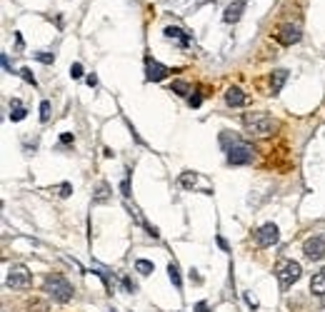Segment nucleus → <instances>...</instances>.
I'll use <instances>...</instances> for the list:
<instances>
[{
  "label": "nucleus",
  "instance_id": "obj_36",
  "mask_svg": "<svg viewBox=\"0 0 325 312\" xmlns=\"http://www.w3.org/2000/svg\"><path fill=\"white\" fill-rule=\"evenodd\" d=\"M323 305H325V295H323Z\"/></svg>",
  "mask_w": 325,
  "mask_h": 312
},
{
  "label": "nucleus",
  "instance_id": "obj_26",
  "mask_svg": "<svg viewBox=\"0 0 325 312\" xmlns=\"http://www.w3.org/2000/svg\"><path fill=\"white\" fill-rule=\"evenodd\" d=\"M70 77H73V80L83 77V65H80V62H73V65H70Z\"/></svg>",
  "mask_w": 325,
  "mask_h": 312
},
{
  "label": "nucleus",
  "instance_id": "obj_11",
  "mask_svg": "<svg viewBox=\"0 0 325 312\" xmlns=\"http://www.w3.org/2000/svg\"><path fill=\"white\" fill-rule=\"evenodd\" d=\"M243 10H245V3H243V0H233V3L225 8L223 20H225V23H238V20L243 18Z\"/></svg>",
  "mask_w": 325,
  "mask_h": 312
},
{
  "label": "nucleus",
  "instance_id": "obj_13",
  "mask_svg": "<svg viewBox=\"0 0 325 312\" xmlns=\"http://www.w3.org/2000/svg\"><path fill=\"white\" fill-rule=\"evenodd\" d=\"M163 35H165L168 40H180V45H183V48H185V45H190V35H188V33H183L180 28H175V25H165Z\"/></svg>",
  "mask_w": 325,
  "mask_h": 312
},
{
  "label": "nucleus",
  "instance_id": "obj_35",
  "mask_svg": "<svg viewBox=\"0 0 325 312\" xmlns=\"http://www.w3.org/2000/svg\"><path fill=\"white\" fill-rule=\"evenodd\" d=\"M218 245H220V248H223V250H225V252H228V243H225L223 238H218Z\"/></svg>",
  "mask_w": 325,
  "mask_h": 312
},
{
  "label": "nucleus",
  "instance_id": "obj_21",
  "mask_svg": "<svg viewBox=\"0 0 325 312\" xmlns=\"http://www.w3.org/2000/svg\"><path fill=\"white\" fill-rule=\"evenodd\" d=\"M135 270L140 275H150V272H155V265L150 260H135Z\"/></svg>",
  "mask_w": 325,
  "mask_h": 312
},
{
  "label": "nucleus",
  "instance_id": "obj_10",
  "mask_svg": "<svg viewBox=\"0 0 325 312\" xmlns=\"http://www.w3.org/2000/svg\"><path fill=\"white\" fill-rule=\"evenodd\" d=\"M225 103L230 105V108H243V105H248V95L240 90V88H228L225 90Z\"/></svg>",
  "mask_w": 325,
  "mask_h": 312
},
{
  "label": "nucleus",
  "instance_id": "obj_8",
  "mask_svg": "<svg viewBox=\"0 0 325 312\" xmlns=\"http://www.w3.org/2000/svg\"><path fill=\"white\" fill-rule=\"evenodd\" d=\"M303 252H305V257H308L310 262L323 260V257H325V238H320V235L308 238V240L303 243Z\"/></svg>",
  "mask_w": 325,
  "mask_h": 312
},
{
  "label": "nucleus",
  "instance_id": "obj_5",
  "mask_svg": "<svg viewBox=\"0 0 325 312\" xmlns=\"http://www.w3.org/2000/svg\"><path fill=\"white\" fill-rule=\"evenodd\" d=\"M5 285L13 287V290H30L33 287V275H30V270L25 265H13L8 270Z\"/></svg>",
  "mask_w": 325,
  "mask_h": 312
},
{
  "label": "nucleus",
  "instance_id": "obj_3",
  "mask_svg": "<svg viewBox=\"0 0 325 312\" xmlns=\"http://www.w3.org/2000/svg\"><path fill=\"white\" fill-rule=\"evenodd\" d=\"M43 292H45L48 297H53L55 302H70L75 290H73V285L68 282V277L58 275V272H53V275H48V277H45V282H43Z\"/></svg>",
  "mask_w": 325,
  "mask_h": 312
},
{
  "label": "nucleus",
  "instance_id": "obj_6",
  "mask_svg": "<svg viewBox=\"0 0 325 312\" xmlns=\"http://www.w3.org/2000/svg\"><path fill=\"white\" fill-rule=\"evenodd\" d=\"M278 240H280V230H278L275 222H265L255 230V245L258 248H273Z\"/></svg>",
  "mask_w": 325,
  "mask_h": 312
},
{
  "label": "nucleus",
  "instance_id": "obj_30",
  "mask_svg": "<svg viewBox=\"0 0 325 312\" xmlns=\"http://www.w3.org/2000/svg\"><path fill=\"white\" fill-rule=\"evenodd\" d=\"M3 67H5V72H15L13 67H10V60H8V55L3 53Z\"/></svg>",
  "mask_w": 325,
  "mask_h": 312
},
{
  "label": "nucleus",
  "instance_id": "obj_29",
  "mask_svg": "<svg viewBox=\"0 0 325 312\" xmlns=\"http://www.w3.org/2000/svg\"><path fill=\"white\" fill-rule=\"evenodd\" d=\"M85 83H88L90 88H95V85H98V75H95V72H93V75H88V77H85Z\"/></svg>",
  "mask_w": 325,
  "mask_h": 312
},
{
  "label": "nucleus",
  "instance_id": "obj_16",
  "mask_svg": "<svg viewBox=\"0 0 325 312\" xmlns=\"http://www.w3.org/2000/svg\"><path fill=\"white\" fill-rule=\"evenodd\" d=\"M110 200V185L108 183H98L95 192H93V202H108Z\"/></svg>",
  "mask_w": 325,
  "mask_h": 312
},
{
  "label": "nucleus",
  "instance_id": "obj_9",
  "mask_svg": "<svg viewBox=\"0 0 325 312\" xmlns=\"http://www.w3.org/2000/svg\"><path fill=\"white\" fill-rule=\"evenodd\" d=\"M168 67L163 65V62L153 60V58H145V80H150V83H160V80H165L168 77Z\"/></svg>",
  "mask_w": 325,
  "mask_h": 312
},
{
  "label": "nucleus",
  "instance_id": "obj_27",
  "mask_svg": "<svg viewBox=\"0 0 325 312\" xmlns=\"http://www.w3.org/2000/svg\"><path fill=\"white\" fill-rule=\"evenodd\" d=\"M200 103H203V95H200V93H195V95L188 98V105H190V108H200Z\"/></svg>",
  "mask_w": 325,
  "mask_h": 312
},
{
  "label": "nucleus",
  "instance_id": "obj_25",
  "mask_svg": "<svg viewBox=\"0 0 325 312\" xmlns=\"http://www.w3.org/2000/svg\"><path fill=\"white\" fill-rule=\"evenodd\" d=\"M120 190H123V197L128 200L130 197V168L125 170V178H123V183H120Z\"/></svg>",
  "mask_w": 325,
  "mask_h": 312
},
{
  "label": "nucleus",
  "instance_id": "obj_31",
  "mask_svg": "<svg viewBox=\"0 0 325 312\" xmlns=\"http://www.w3.org/2000/svg\"><path fill=\"white\" fill-rule=\"evenodd\" d=\"M243 297H245V302H248V307H253V310H258V302H255V300H253L250 295H243Z\"/></svg>",
  "mask_w": 325,
  "mask_h": 312
},
{
  "label": "nucleus",
  "instance_id": "obj_15",
  "mask_svg": "<svg viewBox=\"0 0 325 312\" xmlns=\"http://www.w3.org/2000/svg\"><path fill=\"white\" fill-rule=\"evenodd\" d=\"M25 115H28L25 105H23L18 98H13V100H10V120H13V123H20V120H25Z\"/></svg>",
  "mask_w": 325,
  "mask_h": 312
},
{
  "label": "nucleus",
  "instance_id": "obj_2",
  "mask_svg": "<svg viewBox=\"0 0 325 312\" xmlns=\"http://www.w3.org/2000/svg\"><path fill=\"white\" fill-rule=\"evenodd\" d=\"M243 127L253 137H268V135H273V130H278V123L268 113H245L243 115Z\"/></svg>",
  "mask_w": 325,
  "mask_h": 312
},
{
  "label": "nucleus",
  "instance_id": "obj_19",
  "mask_svg": "<svg viewBox=\"0 0 325 312\" xmlns=\"http://www.w3.org/2000/svg\"><path fill=\"white\" fill-rule=\"evenodd\" d=\"M48 192H55L58 197H70V195H73V185H70V183H60V185L48 187Z\"/></svg>",
  "mask_w": 325,
  "mask_h": 312
},
{
  "label": "nucleus",
  "instance_id": "obj_1",
  "mask_svg": "<svg viewBox=\"0 0 325 312\" xmlns=\"http://www.w3.org/2000/svg\"><path fill=\"white\" fill-rule=\"evenodd\" d=\"M220 145L225 150V160L228 165H248L255 155V147L245 140H240L238 135H230L228 130L220 132Z\"/></svg>",
  "mask_w": 325,
  "mask_h": 312
},
{
  "label": "nucleus",
  "instance_id": "obj_4",
  "mask_svg": "<svg viewBox=\"0 0 325 312\" xmlns=\"http://www.w3.org/2000/svg\"><path fill=\"white\" fill-rule=\"evenodd\" d=\"M300 275H303V267H300V262H295V260H280V262L275 265V277H278L283 292L290 290V287L300 280Z\"/></svg>",
  "mask_w": 325,
  "mask_h": 312
},
{
  "label": "nucleus",
  "instance_id": "obj_34",
  "mask_svg": "<svg viewBox=\"0 0 325 312\" xmlns=\"http://www.w3.org/2000/svg\"><path fill=\"white\" fill-rule=\"evenodd\" d=\"M190 280H195V282H203V277L198 275V270H190Z\"/></svg>",
  "mask_w": 325,
  "mask_h": 312
},
{
  "label": "nucleus",
  "instance_id": "obj_20",
  "mask_svg": "<svg viewBox=\"0 0 325 312\" xmlns=\"http://www.w3.org/2000/svg\"><path fill=\"white\" fill-rule=\"evenodd\" d=\"M170 90H173L175 95H183V98H185L188 93H193V88H190V85H188L185 80H175V83L170 85Z\"/></svg>",
  "mask_w": 325,
  "mask_h": 312
},
{
  "label": "nucleus",
  "instance_id": "obj_28",
  "mask_svg": "<svg viewBox=\"0 0 325 312\" xmlns=\"http://www.w3.org/2000/svg\"><path fill=\"white\" fill-rule=\"evenodd\" d=\"M123 287H125L128 292H135V290H138V287H135V282H133L130 277H123Z\"/></svg>",
  "mask_w": 325,
  "mask_h": 312
},
{
  "label": "nucleus",
  "instance_id": "obj_17",
  "mask_svg": "<svg viewBox=\"0 0 325 312\" xmlns=\"http://www.w3.org/2000/svg\"><path fill=\"white\" fill-rule=\"evenodd\" d=\"M168 277H170V282L175 285V290H183V277H180V270H178L175 262L168 265Z\"/></svg>",
  "mask_w": 325,
  "mask_h": 312
},
{
  "label": "nucleus",
  "instance_id": "obj_12",
  "mask_svg": "<svg viewBox=\"0 0 325 312\" xmlns=\"http://www.w3.org/2000/svg\"><path fill=\"white\" fill-rule=\"evenodd\" d=\"M285 80H288V70H283V67L273 70V72H270V93H273V95H278V93L283 90Z\"/></svg>",
  "mask_w": 325,
  "mask_h": 312
},
{
  "label": "nucleus",
  "instance_id": "obj_14",
  "mask_svg": "<svg viewBox=\"0 0 325 312\" xmlns=\"http://www.w3.org/2000/svg\"><path fill=\"white\" fill-rule=\"evenodd\" d=\"M310 292L318 295V297H323L325 295V267L313 275V280H310Z\"/></svg>",
  "mask_w": 325,
  "mask_h": 312
},
{
  "label": "nucleus",
  "instance_id": "obj_33",
  "mask_svg": "<svg viewBox=\"0 0 325 312\" xmlns=\"http://www.w3.org/2000/svg\"><path fill=\"white\" fill-rule=\"evenodd\" d=\"M60 142H63V145H70V142H73V135H70V132H63Z\"/></svg>",
  "mask_w": 325,
  "mask_h": 312
},
{
  "label": "nucleus",
  "instance_id": "obj_7",
  "mask_svg": "<svg viewBox=\"0 0 325 312\" xmlns=\"http://www.w3.org/2000/svg\"><path fill=\"white\" fill-rule=\"evenodd\" d=\"M303 33H300V25H293V23H283L278 30H275V40L280 45H295L300 43Z\"/></svg>",
  "mask_w": 325,
  "mask_h": 312
},
{
  "label": "nucleus",
  "instance_id": "obj_23",
  "mask_svg": "<svg viewBox=\"0 0 325 312\" xmlns=\"http://www.w3.org/2000/svg\"><path fill=\"white\" fill-rule=\"evenodd\" d=\"M33 55H35V58H38L40 62H45V65H53V62H55V55H53V53H45V50H40V53H33Z\"/></svg>",
  "mask_w": 325,
  "mask_h": 312
},
{
  "label": "nucleus",
  "instance_id": "obj_24",
  "mask_svg": "<svg viewBox=\"0 0 325 312\" xmlns=\"http://www.w3.org/2000/svg\"><path fill=\"white\" fill-rule=\"evenodd\" d=\"M40 120H43V123H48V120H50V103H48V100H43V103H40Z\"/></svg>",
  "mask_w": 325,
  "mask_h": 312
},
{
  "label": "nucleus",
  "instance_id": "obj_18",
  "mask_svg": "<svg viewBox=\"0 0 325 312\" xmlns=\"http://www.w3.org/2000/svg\"><path fill=\"white\" fill-rule=\"evenodd\" d=\"M178 183H180V187H185V190H193L195 183H198V173H190V170H188V173H183Z\"/></svg>",
  "mask_w": 325,
  "mask_h": 312
},
{
  "label": "nucleus",
  "instance_id": "obj_32",
  "mask_svg": "<svg viewBox=\"0 0 325 312\" xmlns=\"http://www.w3.org/2000/svg\"><path fill=\"white\" fill-rule=\"evenodd\" d=\"M195 312H210L208 302H198V305H195Z\"/></svg>",
  "mask_w": 325,
  "mask_h": 312
},
{
  "label": "nucleus",
  "instance_id": "obj_22",
  "mask_svg": "<svg viewBox=\"0 0 325 312\" xmlns=\"http://www.w3.org/2000/svg\"><path fill=\"white\" fill-rule=\"evenodd\" d=\"M18 75H20V77H23V80H25V83H30V85H33V88H35V85H38V80H35V75H33V70H30V67H23V70H20V72H18Z\"/></svg>",
  "mask_w": 325,
  "mask_h": 312
}]
</instances>
